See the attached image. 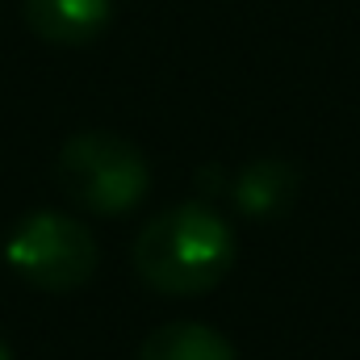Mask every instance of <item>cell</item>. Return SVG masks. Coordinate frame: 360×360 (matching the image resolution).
I'll return each mask as SVG.
<instances>
[{
	"label": "cell",
	"instance_id": "6da1fadb",
	"mask_svg": "<svg viewBox=\"0 0 360 360\" xmlns=\"http://www.w3.org/2000/svg\"><path fill=\"white\" fill-rule=\"evenodd\" d=\"M235 264L231 226L201 201H184L155 214L134 239V272L168 297L214 289Z\"/></svg>",
	"mask_w": 360,
	"mask_h": 360
},
{
	"label": "cell",
	"instance_id": "7a4b0ae2",
	"mask_svg": "<svg viewBox=\"0 0 360 360\" xmlns=\"http://www.w3.org/2000/svg\"><path fill=\"white\" fill-rule=\"evenodd\" d=\"M55 176L76 205H84L92 214H105V218L134 210L151 188L147 155L113 130L72 134L59 151Z\"/></svg>",
	"mask_w": 360,
	"mask_h": 360
},
{
	"label": "cell",
	"instance_id": "3957f363",
	"mask_svg": "<svg viewBox=\"0 0 360 360\" xmlns=\"http://www.w3.org/2000/svg\"><path fill=\"white\" fill-rule=\"evenodd\" d=\"M4 256H8L13 272L21 281H30L34 289L72 293V289L92 281L101 248H96V239L84 222L55 214V210H38V214L17 222Z\"/></svg>",
	"mask_w": 360,
	"mask_h": 360
},
{
	"label": "cell",
	"instance_id": "277c9868",
	"mask_svg": "<svg viewBox=\"0 0 360 360\" xmlns=\"http://www.w3.org/2000/svg\"><path fill=\"white\" fill-rule=\"evenodd\" d=\"M25 25L55 46H89L105 34L113 0H21Z\"/></svg>",
	"mask_w": 360,
	"mask_h": 360
},
{
	"label": "cell",
	"instance_id": "5b68a950",
	"mask_svg": "<svg viewBox=\"0 0 360 360\" xmlns=\"http://www.w3.org/2000/svg\"><path fill=\"white\" fill-rule=\"evenodd\" d=\"M297 168L289 160H252L235 176V201L252 218H269L297 197Z\"/></svg>",
	"mask_w": 360,
	"mask_h": 360
},
{
	"label": "cell",
	"instance_id": "8992f818",
	"mask_svg": "<svg viewBox=\"0 0 360 360\" xmlns=\"http://www.w3.org/2000/svg\"><path fill=\"white\" fill-rule=\"evenodd\" d=\"M139 360H235V344L210 323H168L143 340Z\"/></svg>",
	"mask_w": 360,
	"mask_h": 360
},
{
	"label": "cell",
	"instance_id": "52a82bcc",
	"mask_svg": "<svg viewBox=\"0 0 360 360\" xmlns=\"http://www.w3.org/2000/svg\"><path fill=\"white\" fill-rule=\"evenodd\" d=\"M0 360H13V352H8V344L0 340Z\"/></svg>",
	"mask_w": 360,
	"mask_h": 360
}]
</instances>
